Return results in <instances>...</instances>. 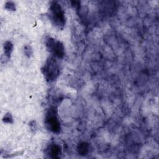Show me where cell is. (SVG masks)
I'll return each mask as SVG.
<instances>
[{
	"label": "cell",
	"instance_id": "cell-1",
	"mask_svg": "<svg viewBox=\"0 0 159 159\" xmlns=\"http://www.w3.org/2000/svg\"><path fill=\"white\" fill-rule=\"evenodd\" d=\"M48 16L52 23L59 29H63L65 25V16L61 5L56 1H52L48 9Z\"/></svg>",
	"mask_w": 159,
	"mask_h": 159
},
{
	"label": "cell",
	"instance_id": "cell-2",
	"mask_svg": "<svg viewBox=\"0 0 159 159\" xmlns=\"http://www.w3.org/2000/svg\"><path fill=\"white\" fill-rule=\"evenodd\" d=\"M45 78L48 82L55 81L60 75V66L54 58H49L42 68Z\"/></svg>",
	"mask_w": 159,
	"mask_h": 159
},
{
	"label": "cell",
	"instance_id": "cell-3",
	"mask_svg": "<svg viewBox=\"0 0 159 159\" xmlns=\"http://www.w3.org/2000/svg\"><path fill=\"white\" fill-rule=\"evenodd\" d=\"M46 127L53 133H58L60 130V123L57 117L56 109L52 107L48 110L45 117Z\"/></svg>",
	"mask_w": 159,
	"mask_h": 159
},
{
	"label": "cell",
	"instance_id": "cell-4",
	"mask_svg": "<svg viewBox=\"0 0 159 159\" xmlns=\"http://www.w3.org/2000/svg\"><path fill=\"white\" fill-rule=\"evenodd\" d=\"M46 47L48 50L52 55L58 58H62L65 55V47L63 44L58 40L48 37L45 42Z\"/></svg>",
	"mask_w": 159,
	"mask_h": 159
},
{
	"label": "cell",
	"instance_id": "cell-5",
	"mask_svg": "<svg viewBox=\"0 0 159 159\" xmlns=\"http://www.w3.org/2000/svg\"><path fill=\"white\" fill-rule=\"evenodd\" d=\"M48 153L51 158H59L61 155V147L57 144H53L49 147Z\"/></svg>",
	"mask_w": 159,
	"mask_h": 159
},
{
	"label": "cell",
	"instance_id": "cell-6",
	"mask_svg": "<svg viewBox=\"0 0 159 159\" xmlns=\"http://www.w3.org/2000/svg\"><path fill=\"white\" fill-rule=\"evenodd\" d=\"M89 149V145L86 142L80 143L78 146V153L81 155H86Z\"/></svg>",
	"mask_w": 159,
	"mask_h": 159
},
{
	"label": "cell",
	"instance_id": "cell-7",
	"mask_svg": "<svg viewBox=\"0 0 159 159\" xmlns=\"http://www.w3.org/2000/svg\"><path fill=\"white\" fill-rule=\"evenodd\" d=\"M4 53L7 58H10L11 52L13 50V44L7 41L4 44Z\"/></svg>",
	"mask_w": 159,
	"mask_h": 159
},
{
	"label": "cell",
	"instance_id": "cell-8",
	"mask_svg": "<svg viewBox=\"0 0 159 159\" xmlns=\"http://www.w3.org/2000/svg\"><path fill=\"white\" fill-rule=\"evenodd\" d=\"M2 120L6 123L12 124L13 122V118L10 113H7L4 116Z\"/></svg>",
	"mask_w": 159,
	"mask_h": 159
},
{
	"label": "cell",
	"instance_id": "cell-9",
	"mask_svg": "<svg viewBox=\"0 0 159 159\" xmlns=\"http://www.w3.org/2000/svg\"><path fill=\"white\" fill-rule=\"evenodd\" d=\"M5 8L10 11H14L16 9V6L14 2L11 1H7L5 4Z\"/></svg>",
	"mask_w": 159,
	"mask_h": 159
},
{
	"label": "cell",
	"instance_id": "cell-10",
	"mask_svg": "<svg viewBox=\"0 0 159 159\" xmlns=\"http://www.w3.org/2000/svg\"><path fill=\"white\" fill-rule=\"evenodd\" d=\"M24 53L27 57H30L32 54V50L31 47L29 45H26L24 47Z\"/></svg>",
	"mask_w": 159,
	"mask_h": 159
}]
</instances>
